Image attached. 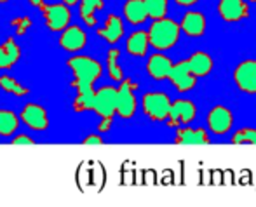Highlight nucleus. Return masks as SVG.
Segmentation results:
<instances>
[{
    "mask_svg": "<svg viewBox=\"0 0 256 207\" xmlns=\"http://www.w3.org/2000/svg\"><path fill=\"white\" fill-rule=\"evenodd\" d=\"M234 82L237 89L246 94H256V60H246L234 70Z\"/></svg>",
    "mask_w": 256,
    "mask_h": 207,
    "instance_id": "9",
    "label": "nucleus"
},
{
    "mask_svg": "<svg viewBox=\"0 0 256 207\" xmlns=\"http://www.w3.org/2000/svg\"><path fill=\"white\" fill-rule=\"evenodd\" d=\"M42 12L46 20V26L49 28L54 34L64 30V28L70 24L72 14H70V7H66L63 2L61 4H46L38 9Z\"/></svg>",
    "mask_w": 256,
    "mask_h": 207,
    "instance_id": "7",
    "label": "nucleus"
},
{
    "mask_svg": "<svg viewBox=\"0 0 256 207\" xmlns=\"http://www.w3.org/2000/svg\"><path fill=\"white\" fill-rule=\"evenodd\" d=\"M120 86L117 87V108H115V115H118L124 120L134 117L136 110H138V101H136V89L138 84H134L131 78H124L118 82Z\"/></svg>",
    "mask_w": 256,
    "mask_h": 207,
    "instance_id": "3",
    "label": "nucleus"
},
{
    "mask_svg": "<svg viewBox=\"0 0 256 207\" xmlns=\"http://www.w3.org/2000/svg\"><path fill=\"white\" fill-rule=\"evenodd\" d=\"M78 2H80V0H63V4L66 7H74V6H77Z\"/></svg>",
    "mask_w": 256,
    "mask_h": 207,
    "instance_id": "34",
    "label": "nucleus"
},
{
    "mask_svg": "<svg viewBox=\"0 0 256 207\" xmlns=\"http://www.w3.org/2000/svg\"><path fill=\"white\" fill-rule=\"evenodd\" d=\"M10 143L12 144H35V140H32L30 136H24V134H21V136H16L10 140Z\"/></svg>",
    "mask_w": 256,
    "mask_h": 207,
    "instance_id": "30",
    "label": "nucleus"
},
{
    "mask_svg": "<svg viewBox=\"0 0 256 207\" xmlns=\"http://www.w3.org/2000/svg\"><path fill=\"white\" fill-rule=\"evenodd\" d=\"M28 4H30V6H34L35 9H40V7L44 6V0H28Z\"/></svg>",
    "mask_w": 256,
    "mask_h": 207,
    "instance_id": "33",
    "label": "nucleus"
},
{
    "mask_svg": "<svg viewBox=\"0 0 256 207\" xmlns=\"http://www.w3.org/2000/svg\"><path fill=\"white\" fill-rule=\"evenodd\" d=\"M143 4H145L146 16L152 20H160L168 14L169 0H143Z\"/></svg>",
    "mask_w": 256,
    "mask_h": 207,
    "instance_id": "26",
    "label": "nucleus"
},
{
    "mask_svg": "<svg viewBox=\"0 0 256 207\" xmlns=\"http://www.w3.org/2000/svg\"><path fill=\"white\" fill-rule=\"evenodd\" d=\"M234 144H256V129L253 127H244L234 132L232 136Z\"/></svg>",
    "mask_w": 256,
    "mask_h": 207,
    "instance_id": "27",
    "label": "nucleus"
},
{
    "mask_svg": "<svg viewBox=\"0 0 256 207\" xmlns=\"http://www.w3.org/2000/svg\"><path fill=\"white\" fill-rule=\"evenodd\" d=\"M21 60V47L14 38H7L4 44H0V70L7 72L18 64Z\"/></svg>",
    "mask_w": 256,
    "mask_h": 207,
    "instance_id": "18",
    "label": "nucleus"
},
{
    "mask_svg": "<svg viewBox=\"0 0 256 207\" xmlns=\"http://www.w3.org/2000/svg\"><path fill=\"white\" fill-rule=\"evenodd\" d=\"M0 87H2V90H6L7 94H10V96H16V98H24L28 92H30V89H26L24 86H21L20 82L16 80L14 77H10V75H0Z\"/></svg>",
    "mask_w": 256,
    "mask_h": 207,
    "instance_id": "25",
    "label": "nucleus"
},
{
    "mask_svg": "<svg viewBox=\"0 0 256 207\" xmlns=\"http://www.w3.org/2000/svg\"><path fill=\"white\" fill-rule=\"evenodd\" d=\"M232 124H234V115L226 106L216 104V106H212L211 110H209L208 127L212 134L223 136V134H226L230 129H232Z\"/></svg>",
    "mask_w": 256,
    "mask_h": 207,
    "instance_id": "12",
    "label": "nucleus"
},
{
    "mask_svg": "<svg viewBox=\"0 0 256 207\" xmlns=\"http://www.w3.org/2000/svg\"><path fill=\"white\" fill-rule=\"evenodd\" d=\"M78 6V16H80L82 23H86L88 28L96 26V12L104 7V0H80Z\"/></svg>",
    "mask_w": 256,
    "mask_h": 207,
    "instance_id": "21",
    "label": "nucleus"
},
{
    "mask_svg": "<svg viewBox=\"0 0 256 207\" xmlns=\"http://www.w3.org/2000/svg\"><path fill=\"white\" fill-rule=\"evenodd\" d=\"M218 14L226 23H237L250 18V6L246 0H220Z\"/></svg>",
    "mask_w": 256,
    "mask_h": 207,
    "instance_id": "13",
    "label": "nucleus"
},
{
    "mask_svg": "<svg viewBox=\"0 0 256 207\" xmlns=\"http://www.w3.org/2000/svg\"><path fill=\"white\" fill-rule=\"evenodd\" d=\"M168 80L176 87V90H180V92H188V90H192L194 87L197 86L199 78L190 72L186 60H183V61H178L176 64L172 63L171 70H169V75H168Z\"/></svg>",
    "mask_w": 256,
    "mask_h": 207,
    "instance_id": "8",
    "label": "nucleus"
},
{
    "mask_svg": "<svg viewBox=\"0 0 256 207\" xmlns=\"http://www.w3.org/2000/svg\"><path fill=\"white\" fill-rule=\"evenodd\" d=\"M20 120L32 130H46L49 127V115L44 106L37 103H28L23 106Z\"/></svg>",
    "mask_w": 256,
    "mask_h": 207,
    "instance_id": "11",
    "label": "nucleus"
},
{
    "mask_svg": "<svg viewBox=\"0 0 256 207\" xmlns=\"http://www.w3.org/2000/svg\"><path fill=\"white\" fill-rule=\"evenodd\" d=\"M60 38H58V44L63 50L74 54L78 52L86 47L88 44V34L84 32V28H80L78 24H68L64 30L60 32Z\"/></svg>",
    "mask_w": 256,
    "mask_h": 207,
    "instance_id": "10",
    "label": "nucleus"
},
{
    "mask_svg": "<svg viewBox=\"0 0 256 207\" xmlns=\"http://www.w3.org/2000/svg\"><path fill=\"white\" fill-rule=\"evenodd\" d=\"M118 56H120V50L117 47H112L106 54V72H108V77L114 82L124 80V72H122L120 64H118Z\"/></svg>",
    "mask_w": 256,
    "mask_h": 207,
    "instance_id": "24",
    "label": "nucleus"
},
{
    "mask_svg": "<svg viewBox=\"0 0 256 207\" xmlns=\"http://www.w3.org/2000/svg\"><path fill=\"white\" fill-rule=\"evenodd\" d=\"M20 127V117L10 110H0V138H9Z\"/></svg>",
    "mask_w": 256,
    "mask_h": 207,
    "instance_id": "23",
    "label": "nucleus"
},
{
    "mask_svg": "<svg viewBox=\"0 0 256 207\" xmlns=\"http://www.w3.org/2000/svg\"><path fill=\"white\" fill-rule=\"evenodd\" d=\"M143 114L154 122H166L171 108V100L164 92H146L142 98Z\"/></svg>",
    "mask_w": 256,
    "mask_h": 207,
    "instance_id": "4",
    "label": "nucleus"
},
{
    "mask_svg": "<svg viewBox=\"0 0 256 207\" xmlns=\"http://www.w3.org/2000/svg\"><path fill=\"white\" fill-rule=\"evenodd\" d=\"M174 2L182 7H192V6H196L199 0H174Z\"/></svg>",
    "mask_w": 256,
    "mask_h": 207,
    "instance_id": "32",
    "label": "nucleus"
},
{
    "mask_svg": "<svg viewBox=\"0 0 256 207\" xmlns=\"http://www.w3.org/2000/svg\"><path fill=\"white\" fill-rule=\"evenodd\" d=\"M6 2H9V0H0V4H6Z\"/></svg>",
    "mask_w": 256,
    "mask_h": 207,
    "instance_id": "35",
    "label": "nucleus"
},
{
    "mask_svg": "<svg viewBox=\"0 0 256 207\" xmlns=\"http://www.w3.org/2000/svg\"><path fill=\"white\" fill-rule=\"evenodd\" d=\"M209 134L206 129H194V127L183 126L176 129L174 143L176 144H209Z\"/></svg>",
    "mask_w": 256,
    "mask_h": 207,
    "instance_id": "17",
    "label": "nucleus"
},
{
    "mask_svg": "<svg viewBox=\"0 0 256 207\" xmlns=\"http://www.w3.org/2000/svg\"><path fill=\"white\" fill-rule=\"evenodd\" d=\"M148 34V42L155 50H168L174 47L180 40V24L171 18H160V20H154Z\"/></svg>",
    "mask_w": 256,
    "mask_h": 207,
    "instance_id": "2",
    "label": "nucleus"
},
{
    "mask_svg": "<svg viewBox=\"0 0 256 207\" xmlns=\"http://www.w3.org/2000/svg\"><path fill=\"white\" fill-rule=\"evenodd\" d=\"M96 34H98V37H102L104 42L115 46V44H118L120 38L124 37V21H122V18L117 16V14H108L106 21H104V26L98 28Z\"/></svg>",
    "mask_w": 256,
    "mask_h": 207,
    "instance_id": "15",
    "label": "nucleus"
},
{
    "mask_svg": "<svg viewBox=\"0 0 256 207\" xmlns=\"http://www.w3.org/2000/svg\"><path fill=\"white\" fill-rule=\"evenodd\" d=\"M124 18L128 20L129 24L132 26H140L142 23L146 21V9H145V4L143 0H128L124 4Z\"/></svg>",
    "mask_w": 256,
    "mask_h": 207,
    "instance_id": "22",
    "label": "nucleus"
},
{
    "mask_svg": "<svg viewBox=\"0 0 256 207\" xmlns=\"http://www.w3.org/2000/svg\"><path fill=\"white\" fill-rule=\"evenodd\" d=\"M197 117V106L194 101L190 100H176L171 101V108H169L166 124L169 127H183L190 126Z\"/></svg>",
    "mask_w": 256,
    "mask_h": 207,
    "instance_id": "6",
    "label": "nucleus"
},
{
    "mask_svg": "<svg viewBox=\"0 0 256 207\" xmlns=\"http://www.w3.org/2000/svg\"><path fill=\"white\" fill-rule=\"evenodd\" d=\"M180 30L182 34H185L186 37L192 38H199L204 35L206 26H208V21H206V16L199 10H188L185 16L180 21Z\"/></svg>",
    "mask_w": 256,
    "mask_h": 207,
    "instance_id": "14",
    "label": "nucleus"
},
{
    "mask_svg": "<svg viewBox=\"0 0 256 207\" xmlns=\"http://www.w3.org/2000/svg\"><path fill=\"white\" fill-rule=\"evenodd\" d=\"M148 34L145 30H136L132 32L128 37V42H126V49L131 56L134 58H145L146 52H148Z\"/></svg>",
    "mask_w": 256,
    "mask_h": 207,
    "instance_id": "20",
    "label": "nucleus"
},
{
    "mask_svg": "<svg viewBox=\"0 0 256 207\" xmlns=\"http://www.w3.org/2000/svg\"><path fill=\"white\" fill-rule=\"evenodd\" d=\"M10 26H12V30L16 32V35L21 37V35H24L32 26H34V21H32V18H26V16L14 18V20L10 21Z\"/></svg>",
    "mask_w": 256,
    "mask_h": 207,
    "instance_id": "28",
    "label": "nucleus"
},
{
    "mask_svg": "<svg viewBox=\"0 0 256 207\" xmlns=\"http://www.w3.org/2000/svg\"><path fill=\"white\" fill-rule=\"evenodd\" d=\"M112 124H114V118H102L98 124V132L100 134H104L112 129Z\"/></svg>",
    "mask_w": 256,
    "mask_h": 207,
    "instance_id": "29",
    "label": "nucleus"
},
{
    "mask_svg": "<svg viewBox=\"0 0 256 207\" xmlns=\"http://www.w3.org/2000/svg\"><path fill=\"white\" fill-rule=\"evenodd\" d=\"M103 143L104 141L100 134H91V136H88V138L82 140V144H103Z\"/></svg>",
    "mask_w": 256,
    "mask_h": 207,
    "instance_id": "31",
    "label": "nucleus"
},
{
    "mask_svg": "<svg viewBox=\"0 0 256 207\" xmlns=\"http://www.w3.org/2000/svg\"><path fill=\"white\" fill-rule=\"evenodd\" d=\"M186 63H188L190 72H192L197 78L208 77V75L212 72V66H214V61H212V58L209 56L208 52H204V50L194 52L192 56L186 60Z\"/></svg>",
    "mask_w": 256,
    "mask_h": 207,
    "instance_id": "19",
    "label": "nucleus"
},
{
    "mask_svg": "<svg viewBox=\"0 0 256 207\" xmlns=\"http://www.w3.org/2000/svg\"><path fill=\"white\" fill-rule=\"evenodd\" d=\"M66 66L74 74V80H72L70 86L77 89V96H75L72 108H74L75 114L91 112L92 96H94V84L103 74L102 63L91 56L77 54V56L68 58Z\"/></svg>",
    "mask_w": 256,
    "mask_h": 207,
    "instance_id": "1",
    "label": "nucleus"
},
{
    "mask_svg": "<svg viewBox=\"0 0 256 207\" xmlns=\"http://www.w3.org/2000/svg\"><path fill=\"white\" fill-rule=\"evenodd\" d=\"M115 108H117V87L103 86L94 90L91 112H94L100 118H114Z\"/></svg>",
    "mask_w": 256,
    "mask_h": 207,
    "instance_id": "5",
    "label": "nucleus"
},
{
    "mask_svg": "<svg viewBox=\"0 0 256 207\" xmlns=\"http://www.w3.org/2000/svg\"><path fill=\"white\" fill-rule=\"evenodd\" d=\"M171 66H172L171 58H168L162 52H155L148 58V61H146V74H148L154 80H166Z\"/></svg>",
    "mask_w": 256,
    "mask_h": 207,
    "instance_id": "16",
    "label": "nucleus"
}]
</instances>
